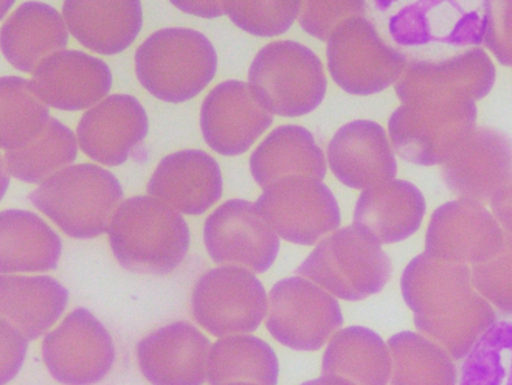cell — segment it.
<instances>
[{
    "label": "cell",
    "instance_id": "1",
    "mask_svg": "<svg viewBox=\"0 0 512 385\" xmlns=\"http://www.w3.org/2000/svg\"><path fill=\"white\" fill-rule=\"evenodd\" d=\"M405 305L416 330L455 361L468 358L495 322L494 306L474 288L472 269L429 255H416L401 275Z\"/></svg>",
    "mask_w": 512,
    "mask_h": 385
},
{
    "label": "cell",
    "instance_id": "2",
    "mask_svg": "<svg viewBox=\"0 0 512 385\" xmlns=\"http://www.w3.org/2000/svg\"><path fill=\"white\" fill-rule=\"evenodd\" d=\"M112 254L135 274L167 275L190 250V227L182 213L153 196H132L118 205L108 227Z\"/></svg>",
    "mask_w": 512,
    "mask_h": 385
},
{
    "label": "cell",
    "instance_id": "3",
    "mask_svg": "<svg viewBox=\"0 0 512 385\" xmlns=\"http://www.w3.org/2000/svg\"><path fill=\"white\" fill-rule=\"evenodd\" d=\"M218 55L207 36L191 28H163L135 52V73L153 97L185 103L212 83Z\"/></svg>",
    "mask_w": 512,
    "mask_h": 385
},
{
    "label": "cell",
    "instance_id": "4",
    "mask_svg": "<svg viewBox=\"0 0 512 385\" xmlns=\"http://www.w3.org/2000/svg\"><path fill=\"white\" fill-rule=\"evenodd\" d=\"M28 199L70 238L94 240L108 232L123 188L111 171L80 164L42 182Z\"/></svg>",
    "mask_w": 512,
    "mask_h": 385
},
{
    "label": "cell",
    "instance_id": "5",
    "mask_svg": "<svg viewBox=\"0 0 512 385\" xmlns=\"http://www.w3.org/2000/svg\"><path fill=\"white\" fill-rule=\"evenodd\" d=\"M295 274L346 302L379 294L393 274L390 257L354 226L336 230L320 241Z\"/></svg>",
    "mask_w": 512,
    "mask_h": 385
},
{
    "label": "cell",
    "instance_id": "6",
    "mask_svg": "<svg viewBox=\"0 0 512 385\" xmlns=\"http://www.w3.org/2000/svg\"><path fill=\"white\" fill-rule=\"evenodd\" d=\"M477 105L471 100L421 101L391 114L388 137L401 159L419 167L449 162L477 129Z\"/></svg>",
    "mask_w": 512,
    "mask_h": 385
},
{
    "label": "cell",
    "instance_id": "7",
    "mask_svg": "<svg viewBox=\"0 0 512 385\" xmlns=\"http://www.w3.org/2000/svg\"><path fill=\"white\" fill-rule=\"evenodd\" d=\"M249 84L267 111L280 117L314 112L328 89L319 56L295 41L270 42L256 53L249 67Z\"/></svg>",
    "mask_w": 512,
    "mask_h": 385
},
{
    "label": "cell",
    "instance_id": "8",
    "mask_svg": "<svg viewBox=\"0 0 512 385\" xmlns=\"http://www.w3.org/2000/svg\"><path fill=\"white\" fill-rule=\"evenodd\" d=\"M388 30L412 61L450 58L483 44V2H416L393 14Z\"/></svg>",
    "mask_w": 512,
    "mask_h": 385
},
{
    "label": "cell",
    "instance_id": "9",
    "mask_svg": "<svg viewBox=\"0 0 512 385\" xmlns=\"http://www.w3.org/2000/svg\"><path fill=\"white\" fill-rule=\"evenodd\" d=\"M328 69L334 83L353 95H374L398 83L409 58L390 46L365 16L346 19L329 36Z\"/></svg>",
    "mask_w": 512,
    "mask_h": 385
},
{
    "label": "cell",
    "instance_id": "10",
    "mask_svg": "<svg viewBox=\"0 0 512 385\" xmlns=\"http://www.w3.org/2000/svg\"><path fill=\"white\" fill-rule=\"evenodd\" d=\"M342 325L339 300L308 278H283L270 289L266 327L284 347L320 350Z\"/></svg>",
    "mask_w": 512,
    "mask_h": 385
},
{
    "label": "cell",
    "instance_id": "11",
    "mask_svg": "<svg viewBox=\"0 0 512 385\" xmlns=\"http://www.w3.org/2000/svg\"><path fill=\"white\" fill-rule=\"evenodd\" d=\"M194 320L213 336L252 334L269 311V295L253 272L236 266L210 269L191 294Z\"/></svg>",
    "mask_w": 512,
    "mask_h": 385
},
{
    "label": "cell",
    "instance_id": "12",
    "mask_svg": "<svg viewBox=\"0 0 512 385\" xmlns=\"http://www.w3.org/2000/svg\"><path fill=\"white\" fill-rule=\"evenodd\" d=\"M255 207L280 240L300 246L319 244L342 224L333 191L311 177H288L270 185Z\"/></svg>",
    "mask_w": 512,
    "mask_h": 385
},
{
    "label": "cell",
    "instance_id": "13",
    "mask_svg": "<svg viewBox=\"0 0 512 385\" xmlns=\"http://www.w3.org/2000/svg\"><path fill=\"white\" fill-rule=\"evenodd\" d=\"M109 331L94 314L73 309L42 342V358L50 375L64 385H94L103 381L115 362Z\"/></svg>",
    "mask_w": 512,
    "mask_h": 385
},
{
    "label": "cell",
    "instance_id": "14",
    "mask_svg": "<svg viewBox=\"0 0 512 385\" xmlns=\"http://www.w3.org/2000/svg\"><path fill=\"white\" fill-rule=\"evenodd\" d=\"M204 243L215 263L236 266L253 274L272 268L280 252V236L258 213L255 204L232 199L208 216Z\"/></svg>",
    "mask_w": 512,
    "mask_h": 385
},
{
    "label": "cell",
    "instance_id": "15",
    "mask_svg": "<svg viewBox=\"0 0 512 385\" xmlns=\"http://www.w3.org/2000/svg\"><path fill=\"white\" fill-rule=\"evenodd\" d=\"M505 230L485 205L457 199L441 205L430 218L424 254L457 264H481L499 254Z\"/></svg>",
    "mask_w": 512,
    "mask_h": 385
},
{
    "label": "cell",
    "instance_id": "16",
    "mask_svg": "<svg viewBox=\"0 0 512 385\" xmlns=\"http://www.w3.org/2000/svg\"><path fill=\"white\" fill-rule=\"evenodd\" d=\"M495 66L485 50L471 49L444 59L409 61L395 84L402 105L421 101L485 98L495 84Z\"/></svg>",
    "mask_w": 512,
    "mask_h": 385
},
{
    "label": "cell",
    "instance_id": "17",
    "mask_svg": "<svg viewBox=\"0 0 512 385\" xmlns=\"http://www.w3.org/2000/svg\"><path fill=\"white\" fill-rule=\"evenodd\" d=\"M272 123L274 114L244 81L218 84L202 103V137L221 156L247 153Z\"/></svg>",
    "mask_w": 512,
    "mask_h": 385
},
{
    "label": "cell",
    "instance_id": "18",
    "mask_svg": "<svg viewBox=\"0 0 512 385\" xmlns=\"http://www.w3.org/2000/svg\"><path fill=\"white\" fill-rule=\"evenodd\" d=\"M441 174L452 193L485 205L512 179V140L499 129H475Z\"/></svg>",
    "mask_w": 512,
    "mask_h": 385
},
{
    "label": "cell",
    "instance_id": "19",
    "mask_svg": "<svg viewBox=\"0 0 512 385\" xmlns=\"http://www.w3.org/2000/svg\"><path fill=\"white\" fill-rule=\"evenodd\" d=\"M213 345L188 322H174L137 345L140 372L153 385H202Z\"/></svg>",
    "mask_w": 512,
    "mask_h": 385
},
{
    "label": "cell",
    "instance_id": "20",
    "mask_svg": "<svg viewBox=\"0 0 512 385\" xmlns=\"http://www.w3.org/2000/svg\"><path fill=\"white\" fill-rule=\"evenodd\" d=\"M145 108L135 97L109 95L84 112L77 128L78 145L83 153L106 167L128 162L132 151L148 136Z\"/></svg>",
    "mask_w": 512,
    "mask_h": 385
},
{
    "label": "cell",
    "instance_id": "21",
    "mask_svg": "<svg viewBox=\"0 0 512 385\" xmlns=\"http://www.w3.org/2000/svg\"><path fill=\"white\" fill-rule=\"evenodd\" d=\"M30 84L47 106L61 111H89L108 98L112 73L103 59L80 50H64L44 59Z\"/></svg>",
    "mask_w": 512,
    "mask_h": 385
},
{
    "label": "cell",
    "instance_id": "22",
    "mask_svg": "<svg viewBox=\"0 0 512 385\" xmlns=\"http://www.w3.org/2000/svg\"><path fill=\"white\" fill-rule=\"evenodd\" d=\"M328 165L346 187L367 190L395 181V150L387 131L371 120L346 123L328 145Z\"/></svg>",
    "mask_w": 512,
    "mask_h": 385
},
{
    "label": "cell",
    "instance_id": "23",
    "mask_svg": "<svg viewBox=\"0 0 512 385\" xmlns=\"http://www.w3.org/2000/svg\"><path fill=\"white\" fill-rule=\"evenodd\" d=\"M148 195L179 213L202 215L221 199V168L205 151H177L160 160L149 179Z\"/></svg>",
    "mask_w": 512,
    "mask_h": 385
},
{
    "label": "cell",
    "instance_id": "24",
    "mask_svg": "<svg viewBox=\"0 0 512 385\" xmlns=\"http://www.w3.org/2000/svg\"><path fill=\"white\" fill-rule=\"evenodd\" d=\"M423 191L409 181L385 182L360 193L354 227L378 243H401L418 232L426 216Z\"/></svg>",
    "mask_w": 512,
    "mask_h": 385
},
{
    "label": "cell",
    "instance_id": "25",
    "mask_svg": "<svg viewBox=\"0 0 512 385\" xmlns=\"http://www.w3.org/2000/svg\"><path fill=\"white\" fill-rule=\"evenodd\" d=\"M63 18L81 46L100 55H118L132 46L143 25L137 0H67Z\"/></svg>",
    "mask_w": 512,
    "mask_h": 385
},
{
    "label": "cell",
    "instance_id": "26",
    "mask_svg": "<svg viewBox=\"0 0 512 385\" xmlns=\"http://www.w3.org/2000/svg\"><path fill=\"white\" fill-rule=\"evenodd\" d=\"M69 46V28L52 5L25 2L13 11L0 33L5 59L21 72H35L44 59Z\"/></svg>",
    "mask_w": 512,
    "mask_h": 385
},
{
    "label": "cell",
    "instance_id": "27",
    "mask_svg": "<svg viewBox=\"0 0 512 385\" xmlns=\"http://www.w3.org/2000/svg\"><path fill=\"white\" fill-rule=\"evenodd\" d=\"M250 173L263 190L288 177L323 181L328 162L314 134L303 126L283 125L270 132L250 156Z\"/></svg>",
    "mask_w": 512,
    "mask_h": 385
},
{
    "label": "cell",
    "instance_id": "28",
    "mask_svg": "<svg viewBox=\"0 0 512 385\" xmlns=\"http://www.w3.org/2000/svg\"><path fill=\"white\" fill-rule=\"evenodd\" d=\"M69 305V292L49 275L19 277L2 274L0 309L2 319L18 328L28 340L44 336Z\"/></svg>",
    "mask_w": 512,
    "mask_h": 385
},
{
    "label": "cell",
    "instance_id": "29",
    "mask_svg": "<svg viewBox=\"0 0 512 385\" xmlns=\"http://www.w3.org/2000/svg\"><path fill=\"white\" fill-rule=\"evenodd\" d=\"M0 272H49L58 268L63 243L58 233L27 210H4L0 215Z\"/></svg>",
    "mask_w": 512,
    "mask_h": 385
},
{
    "label": "cell",
    "instance_id": "30",
    "mask_svg": "<svg viewBox=\"0 0 512 385\" xmlns=\"http://www.w3.org/2000/svg\"><path fill=\"white\" fill-rule=\"evenodd\" d=\"M322 372L356 385H390V348L370 328H342L326 345Z\"/></svg>",
    "mask_w": 512,
    "mask_h": 385
},
{
    "label": "cell",
    "instance_id": "31",
    "mask_svg": "<svg viewBox=\"0 0 512 385\" xmlns=\"http://www.w3.org/2000/svg\"><path fill=\"white\" fill-rule=\"evenodd\" d=\"M280 362L267 342L250 334L221 337L210 351L208 382L227 385L250 382L258 385H278Z\"/></svg>",
    "mask_w": 512,
    "mask_h": 385
},
{
    "label": "cell",
    "instance_id": "32",
    "mask_svg": "<svg viewBox=\"0 0 512 385\" xmlns=\"http://www.w3.org/2000/svg\"><path fill=\"white\" fill-rule=\"evenodd\" d=\"M390 385H457L454 358L429 337L401 331L388 339Z\"/></svg>",
    "mask_w": 512,
    "mask_h": 385
},
{
    "label": "cell",
    "instance_id": "33",
    "mask_svg": "<svg viewBox=\"0 0 512 385\" xmlns=\"http://www.w3.org/2000/svg\"><path fill=\"white\" fill-rule=\"evenodd\" d=\"M78 156V139L66 125L50 118L36 139L5 153V170L27 184H39L72 167Z\"/></svg>",
    "mask_w": 512,
    "mask_h": 385
},
{
    "label": "cell",
    "instance_id": "34",
    "mask_svg": "<svg viewBox=\"0 0 512 385\" xmlns=\"http://www.w3.org/2000/svg\"><path fill=\"white\" fill-rule=\"evenodd\" d=\"M2 122L0 146L10 151L32 142L50 120L49 106L33 92L30 81L21 77L0 80Z\"/></svg>",
    "mask_w": 512,
    "mask_h": 385
},
{
    "label": "cell",
    "instance_id": "35",
    "mask_svg": "<svg viewBox=\"0 0 512 385\" xmlns=\"http://www.w3.org/2000/svg\"><path fill=\"white\" fill-rule=\"evenodd\" d=\"M225 14L236 27L258 38L288 32L300 16L301 2H224Z\"/></svg>",
    "mask_w": 512,
    "mask_h": 385
},
{
    "label": "cell",
    "instance_id": "36",
    "mask_svg": "<svg viewBox=\"0 0 512 385\" xmlns=\"http://www.w3.org/2000/svg\"><path fill=\"white\" fill-rule=\"evenodd\" d=\"M472 283L495 309L512 316V235L505 232L499 254L472 266Z\"/></svg>",
    "mask_w": 512,
    "mask_h": 385
},
{
    "label": "cell",
    "instance_id": "37",
    "mask_svg": "<svg viewBox=\"0 0 512 385\" xmlns=\"http://www.w3.org/2000/svg\"><path fill=\"white\" fill-rule=\"evenodd\" d=\"M365 10H367V4L360 0L301 2L298 21L306 33L326 42L343 21L364 16Z\"/></svg>",
    "mask_w": 512,
    "mask_h": 385
},
{
    "label": "cell",
    "instance_id": "38",
    "mask_svg": "<svg viewBox=\"0 0 512 385\" xmlns=\"http://www.w3.org/2000/svg\"><path fill=\"white\" fill-rule=\"evenodd\" d=\"M485 46L502 66H512V0L483 2Z\"/></svg>",
    "mask_w": 512,
    "mask_h": 385
},
{
    "label": "cell",
    "instance_id": "39",
    "mask_svg": "<svg viewBox=\"0 0 512 385\" xmlns=\"http://www.w3.org/2000/svg\"><path fill=\"white\" fill-rule=\"evenodd\" d=\"M30 340L14 328L7 320L2 319V376L0 385L8 384L14 376H18Z\"/></svg>",
    "mask_w": 512,
    "mask_h": 385
},
{
    "label": "cell",
    "instance_id": "40",
    "mask_svg": "<svg viewBox=\"0 0 512 385\" xmlns=\"http://www.w3.org/2000/svg\"><path fill=\"white\" fill-rule=\"evenodd\" d=\"M491 212L502 229L512 235V179L492 198Z\"/></svg>",
    "mask_w": 512,
    "mask_h": 385
},
{
    "label": "cell",
    "instance_id": "41",
    "mask_svg": "<svg viewBox=\"0 0 512 385\" xmlns=\"http://www.w3.org/2000/svg\"><path fill=\"white\" fill-rule=\"evenodd\" d=\"M171 4H173L177 10L194 14V16H201V18L213 19L224 16L225 14L224 2H193V0L177 2V0H173Z\"/></svg>",
    "mask_w": 512,
    "mask_h": 385
},
{
    "label": "cell",
    "instance_id": "42",
    "mask_svg": "<svg viewBox=\"0 0 512 385\" xmlns=\"http://www.w3.org/2000/svg\"><path fill=\"white\" fill-rule=\"evenodd\" d=\"M301 385H356L348 379L339 378V376L323 375L320 378L311 379V381L303 382Z\"/></svg>",
    "mask_w": 512,
    "mask_h": 385
},
{
    "label": "cell",
    "instance_id": "43",
    "mask_svg": "<svg viewBox=\"0 0 512 385\" xmlns=\"http://www.w3.org/2000/svg\"><path fill=\"white\" fill-rule=\"evenodd\" d=\"M227 385H258V384H250V382H235V384H227Z\"/></svg>",
    "mask_w": 512,
    "mask_h": 385
},
{
    "label": "cell",
    "instance_id": "44",
    "mask_svg": "<svg viewBox=\"0 0 512 385\" xmlns=\"http://www.w3.org/2000/svg\"><path fill=\"white\" fill-rule=\"evenodd\" d=\"M511 385H512V382H511Z\"/></svg>",
    "mask_w": 512,
    "mask_h": 385
}]
</instances>
